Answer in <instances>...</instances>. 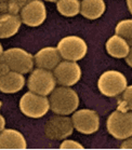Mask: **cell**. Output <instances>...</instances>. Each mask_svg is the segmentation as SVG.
<instances>
[{
  "label": "cell",
  "mask_w": 132,
  "mask_h": 150,
  "mask_svg": "<svg viewBox=\"0 0 132 150\" xmlns=\"http://www.w3.org/2000/svg\"><path fill=\"white\" fill-rule=\"evenodd\" d=\"M50 109L55 115L67 116L76 111L79 106L77 92L69 86L55 88L50 94Z\"/></svg>",
  "instance_id": "obj_1"
},
{
  "label": "cell",
  "mask_w": 132,
  "mask_h": 150,
  "mask_svg": "<svg viewBox=\"0 0 132 150\" xmlns=\"http://www.w3.org/2000/svg\"><path fill=\"white\" fill-rule=\"evenodd\" d=\"M128 86L126 76L117 70L103 72L98 80V91L106 97H117Z\"/></svg>",
  "instance_id": "obj_2"
},
{
  "label": "cell",
  "mask_w": 132,
  "mask_h": 150,
  "mask_svg": "<svg viewBox=\"0 0 132 150\" xmlns=\"http://www.w3.org/2000/svg\"><path fill=\"white\" fill-rule=\"evenodd\" d=\"M21 112L29 118H41L50 110V103L47 96L38 95L28 91L20 99Z\"/></svg>",
  "instance_id": "obj_3"
},
{
  "label": "cell",
  "mask_w": 132,
  "mask_h": 150,
  "mask_svg": "<svg viewBox=\"0 0 132 150\" xmlns=\"http://www.w3.org/2000/svg\"><path fill=\"white\" fill-rule=\"evenodd\" d=\"M59 54L64 61L77 62L85 57L88 52V45L82 38L78 36H67L60 40L56 47Z\"/></svg>",
  "instance_id": "obj_4"
},
{
  "label": "cell",
  "mask_w": 132,
  "mask_h": 150,
  "mask_svg": "<svg viewBox=\"0 0 132 150\" xmlns=\"http://www.w3.org/2000/svg\"><path fill=\"white\" fill-rule=\"evenodd\" d=\"M108 133L116 139H126L132 135V113L131 111L121 112L115 110L109 115L106 121Z\"/></svg>",
  "instance_id": "obj_5"
},
{
  "label": "cell",
  "mask_w": 132,
  "mask_h": 150,
  "mask_svg": "<svg viewBox=\"0 0 132 150\" xmlns=\"http://www.w3.org/2000/svg\"><path fill=\"white\" fill-rule=\"evenodd\" d=\"M1 57L12 71L24 75L31 71L34 68V56L21 48H12L4 51Z\"/></svg>",
  "instance_id": "obj_6"
},
{
  "label": "cell",
  "mask_w": 132,
  "mask_h": 150,
  "mask_svg": "<svg viewBox=\"0 0 132 150\" xmlns=\"http://www.w3.org/2000/svg\"><path fill=\"white\" fill-rule=\"evenodd\" d=\"M56 81L54 75L47 69L37 68L31 72L27 81L28 90L38 95H50L55 89Z\"/></svg>",
  "instance_id": "obj_7"
},
{
  "label": "cell",
  "mask_w": 132,
  "mask_h": 150,
  "mask_svg": "<svg viewBox=\"0 0 132 150\" xmlns=\"http://www.w3.org/2000/svg\"><path fill=\"white\" fill-rule=\"evenodd\" d=\"M55 81L62 86H73L81 79V67L77 62H60L53 69Z\"/></svg>",
  "instance_id": "obj_8"
},
{
  "label": "cell",
  "mask_w": 132,
  "mask_h": 150,
  "mask_svg": "<svg viewBox=\"0 0 132 150\" xmlns=\"http://www.w3.org/2000/svg\"><path fill=\"white\" fill-rule=\"evenodd\" d=\"M71 122L74 129L79 133L90 135L98 131L100 127V117L94 110L81 109L74 111Z\"/></svg>",
  "instance_id": "obj_9"
},
{
  "label": "cell",
  "mask_w": 132,
  "mask_h": 150,
  "mask_svg": "<svg viewBox=\"0 0 132 150\" xmlns=\"http://www.w3.org/2000/svg\"><path fill=\"white\" fill-rule=\"evenodd\" d=\"M73 131L74 125L71 119L61 115L50 118L44 126V133L47 137L53 140L67 138L73 134Z\"/></svg>",
  "instance_id": "obj_10"
},
{
  "label": "cell",
  "mask_w": 132,
  "mask_h": 150,
  "mask_svg": "<svg viewBox=\"0 0 132 150\" xmlns=\"http://www.w3.org/2000/svg\"><path fill=\"white\" fill-rule=\"evenodd\" d=\"M22 23L29 27H38L47 18V9L41 0H33L21 10Z\"/></svg>",
  "instance_id": "obj_11"
},
{
  "label": "cell",
  "mask_w": 132,
  "mask_h": 150,
  "mask_svg": "<svg viewBox=\"0 0 132 150\" xmlns=\"http://www.w3.org/2000/svg\"><path fill=\"white\" fill-rule=\"evenodd\" d=\"M61 62V56L56 48L47 47L39 50L34 56V64L37 68L52 70Z\"/></svg>",
  "instance_id": "obj_12"
},
{
  "label": "cell",
  "mask_w": 132,
  "mask_h": 150,
  "mask_svg": "<svg viewBox=\"0 0 132 150\" xmlns=\"http://www.w3.org/2000/svg\"><path fill=\"white\" fill-rule=\"evenodd\" d=\"M25 78L20 72L10 70L6 75L0 76V92L13 94L20 92L25 85Z\"/></svg>",
  "instance_id": "obj_13"
},
{
  "label": "cell",
  "mask_w": 132,
  "mask_h": 150,
  "mask_svg": "<svg viewBox=\"0 0 132 150\" xmlns=\"http://www.w3.org/2000/svg\"><path fill=\"white\" fill-rule=\"evenodd\" d=\"M26 148H27V143L21 132L8 129L0 133V149H26Z\"/></svg>",
  "instance_id": "obj_14"
},
{
  "label": "cell",
  "mask_w": 132,
  "mask_h": 150,
  "mask_svg": "<svg viewBox=\"0 0 132 150\" xmlns=\"http://www.w3.org/2000/svg\"><path fill=\"white\" fill-rule=\"evenodd\" d=\"M22 21L17 14L1 13L0 15V39H8L15 36L20 30Z\"/></svg>",
  "instance_id": "obj_15"
},
{
  "label": "cell",
  "mask_w": 132,
  "mask_h": 150,
  "mask_svg": "<svg viewBox=\"0 0 132 150\" xmlns=\"http://www.w3.org/2000/svg\"><path fill=\"white\" fill-rule=\"evenodd\" d=\"M106 52L115 58H125L131 51V45L123 38L114 35L106 41Z\"/></svg>",
  "instance_id": "obj_16"
},
{
  "label": "cell",
  "mask_w": 132,
  "mask_h": 150,
  "mask_svg": "<svg viewBox=\"0 0 132 150\" xmlns=\"http://www.w3.org/2000/svg\"><path fill=\"white\" fill-rule=\"evenodd\" d=\"M105 9L104 0H82L79 13L88 20H98L104 14Z\"/></svg>",
  "instance_id": "obj_17"
},
{
  "label": "cell",
  "mask_w": 132,
  "mask_h": 150,
  "mask_svg": "<svg viewBox=\"0 0 132 150\" xmlns=\"http://www.w3.org/2000/svg\"><path fill=\"white\" fill-rule=\"evenodd\" d=\"M56 9L63 16H76L80 12V1L79 0H58Z\"/></svg>",
  "instance_id": "obj_18"
},
{
  "label": "cell",
  "mask_w": 132,
  "mask_h": 150,
  "mask_svg": "<svg viewBox=\"0 0 132 150\" xmlns=\"http://www.w3.org/2000/svg\"><path fill=\"white\" fill-rule=\"evenodd\" d=\"M132 88L131 85H128L125 89V91L120 93L117 97H118V106H117V110L121 111V112H128L131 111L132 109Z\"/></svg>",
  "instance_id": "obj_19"
},
{
  "label": "cell",
  "mask_w": 132,
  "mask_h": 150,
  "mask_svg": "<svg viewBox=\"0 0 132 150\" xmlns=\"http://www.w3.org/2000/svg\"><path fill=\"white\" fill-rule=\"evenodd\" d=\"M115 35L119 37L123 38L129 42V45H131L132 40V21L130 18L128 20L120 21L118 24L116 25L115 28Z\"/></svg>",
  "instance_id": "obj_20"
},
{
  "label": "cell",
  "mask_w": 132,
  "mask_h": 150,
  "mask_svg": "<svg viewBox=\"0 0 132 150\" xmlns=\"http://www.w3.org/2000/svg\"><path fill=\"white\" fill-rule=\"evenodd\" d=\"M33 0H9L4 6H0V13L19 14L28 2Z\"/></svg>",
  "instance_id": "obj_21"
},
{
  "label": "cell",
  "mask_w": 132,
  "mask_h": 150,
  "mask_svg": "<svg viewBox=\"0 0 132 150\" xmlns=\"http://www.w3.org/2000/svg\"><path fill=\"white\" fill-rule=\"evenodd\" d=\"M60 148L61 149H83L85 147L82 146L81 144L75 142V140L67 139V140H64L60 145Z\"/></svg>",
  "instance_id": "obj_22"
},
{
  "label": "cell",
  "mask_w": 132,
  "mask_h": 150,
  "mask_svg": "<svg viewBox=\"0 0 132 150\" xmlns=\"http://www.w3.org/2000/svg\"><path fill=\"white\" fill-rule=\"evenodd\" d=\"M10 71V68L9 66L7 65V63L2 59V57L0 56V76L1 75H6L7 72Z\"/></svg>",
  "instance_id": "obj_23"
},
{
  "label": "cell",
  "mask_w": 132,
  "mask_h": 150,
  "mask_svg": "<svg viewBox=\"0 0 132 150\" xmlns=\"http://www.w3.org/2000/svg\"><path fill=\"white\" fill-rule=\"evenodd\" d=\"M125 142L121 144V149H131L132 148V140H131V137H128V138H126L123 139Z\"/></svg>",
  "instance_id": "obj_24"
},
{
  "label": "cell",
  "mask_w": 132,
  "mask_h": 150,
  "mask_svg": "<svg viewBox=\"0 0 132 150\" xmlns=\"http://www.w3.org/2000/svg\"><path fill=\"white\" fill-rule=\"evenodd\" d=\"M4 126H6V119L2 116H0V133L4 130Z\"/></svg>",
  "instance_id": "obj_25"
},
{
  "label": "cell",
  "mask_w": 132,
  "mask_h": 150,
  "mask_svg": "<svg viewBox=\"0 0 132 150\" xmlns=\"http://www.w3.org/2000/svg\"><path fill=\"white\" fill-rule=\"evenodd\" d=\"M125 59L127 61V64H128V65L131 67V66H132V63H131V51L129 52L128 55H127V56L125 57Z\"/></svg>",
  "instance_id": "obj_26"
},
{
  "label": "cell",
  "mask_w": 132,
  "mask_h": 150,
  "mask_svg": "<svg viewBox=\"0 0 132 150\" xmlns=\"http://www.w3.org/2000/svg\"><path fill=\"white\" fill-rule=\"evenodd\" d=\"M131 2H132V0H127V6H128V10H129V12H131V11H132Z\"/></svg>",
  "instance_id": "obj_27"
},
{
  "label": "cell",
  "mask_w": 132,
  "mask_h": 150,
  "mask_svg": "<svg viewBox=\"0 0 132 150\" xmlns=\"http://www.w3.org/2000/svg\"><path fill=\"white\" fill-rule=\"evenodd\" d=\"M9 1V0H0V6H4V4H6Z\"/></svg>",
  "instance_id": "obj_28"
},
{
  "label": "cell",
  "mask_w": 132,
  "mask_h": 150,
  "mask_svg": "<svg viewBox=\"0 0 132 150\" xmlns=\"http://www.w3.org/2000/svg\"><path fill=\"white\" fill-rule=\"evenodd\" d=\"M2 53H4V48H2V45H1V42H0V56L2 55Z\"/></svg>",
  "instance_id": "obj_29"
},
{
  "label": "cell",
  "mask_w": 132,
  "mask_h": 150,
  "mask_svg": "<svg viewBox=\"0 0 132 150\" xmlns=\"http://www.w3.org/2000/svg\"><path fill=\"white\" fill-rule=\"evenodd\" d=\"M46 1H49V2H56L58 0H46Z\"/></svg>",
  "instance_id": "obj_30"
},
{
  "label": "cell",
  "mask_w": 132,
  "mask_h": 150,
  "mask_svg": "<svg viewBox=\"0 0 132 150\" xmlns=\"http://www.w3.org/2000/svg\"><path fill=\"white\" fill-rule=\"evenodd\" d=\"M1 106H2V103L0 102V109H1Z\"/></svg>",
  "instance_id": "obj_31"
}]
</instances>
